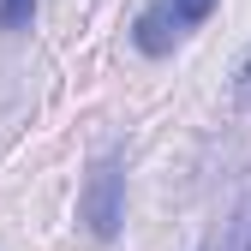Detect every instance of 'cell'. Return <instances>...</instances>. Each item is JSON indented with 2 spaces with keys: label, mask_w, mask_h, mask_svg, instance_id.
I'll return each instance as SVG.
<instances>
[{
  "label": "cell",
  "mask_w": 251,
  "mask_h": 251,
  "mask_svg": "<svg viewBox=\"0 0 251 251\" xmlns=\"http://www.w3.org/2000/svg\"><path fill=\"white\" fill-rule=\"evenodd\" d=\"M84 227L90 239H114L120 222H126V174H120V155H102L90 168V185H84Z\"/></svg>",
  "instance_id": "1"
},
{
  "label": "cell",
  "mask_w": 251,
  "mask_h": 251,
  "mask_svg": "<svg viewBox=\"0 0 251 251\" xmlns=\"http://www.w3.org/2000/svg\"><path fill=\"white\" fill-rule=\"evenodd\" d=\"M174 36H179V18H174L168 6H150V12H138V24H132V42H138L150 60H162V54L174 48Z\"/></svg>",
  "instance_id": "2"
},
{
  "label": "cell",
  "mask_w": 251,
  "mask_h": 251,
  "mask_svg": "<svg viewBox=\"0 0 251 251\" xmlns=\"http://www.w3.org/2000/svg\"><path fill=\"white\" fill-rule=\"evenodd\" d=\"M227 251H251V203H239V215L227 222Z\"/></svg>",
  "instance_id": "3"
},
{
  "label": "cell",
  "mask_w": 251,
  "mask_h": 251,
  "mask_svg": "<svg viewBox=\"0 0 251 251\" xmlns=\"http://www.w3.org/2000/svg\"><path fill=\"white\" fill-rule=\"evenodd\" d=\"M30 12H36V0H0V30H24Z\"/></svg>",
  "instance_id": "4"
},
{
  "label": "cell",
  "mask_w": 251,
  "mask_h": 251,
  "mask_svg": "<svg viewBox=\"0 0 251 251\" xmlns=\"http://www.w3.org/2000/svg\"><path fill=\"white\" fill-rule=\"evenodd\" d=\"M168 12H174L179 24H203V18L215 12V0H168Z\"/></svg>",
  "instance_id": "5"
},
{
  "label": "cell",
  "mask_w": 251,
  "mask_h": 251,
  "mask_svg": "<svg viewBox=\"0 0 251 251\" xmlns=\"http://www.w3.org/2000/svg\"><path fill=\"white\" fill-rule=\"evenodd\" d=\"M233 96H239V108H251V54L239 60V72H233Z\"/></svg>",
  "instance_id": "6"
}]
</instances>
